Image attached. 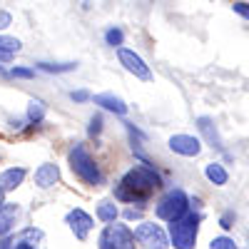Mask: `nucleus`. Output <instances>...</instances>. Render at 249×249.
I'll list each match as a JSON object with an SVG mask.
<instances>
[{
    "label": "nucleus",
    "instance_id": "nucleus-22",
    "mask_svg": "<svg viewBox=\"0 0 249 249\" xmlns=\"http://www.w3.org/2000/svg\"><path fill=\"white\" fill-rule=\"evenodd\" d=\"M210 247H212V249H237L234 239H230V237H217V239H212Z\"/></svg>",
    "mask_w": 249,
    "mask_h": 249
},
{
    "label": "nucleus",
    "instance_id": "nucleus-17",
    "mask_svg": "<svg viewBox=\"0 0 249 249\" xmlns=\"http://www.w3.org/2000/svg\"><path fill=\"white\" fill-rule=\"evenodd\" d=\"M20 50V40L18 37H8V35H0V60H10L13 53Z\"/></svg>",
    "mask_w": 249,
    "mask_h": 249
},
{
    "label": "nucleus",
    "instance_id": "nucleus-12",
    "mask_svg": "<svg viewBox=\"0 0 249 249\" xmlns=\"http://www.w3.org/2000/svg\"><path fill=\"white\" fill-rule=\"evenodd\" d=\"M25 179V170L23 167H10L0 175V190L3 192H10V190H18Z\"/></svg>",
    "mask_w": 249,
    "mask_h": 249
},
{
    "label": "nucleus",
    "instance_id": "nucleus-7",
    "mask_svg": "<svg viewBox=\"0 0 249 249\" xmlns=\"http://www.w3.org/2000/svg\"><path fill=\"white\" fill-rule=\"evenodd\" d=\"M117 60H120V65L127 70L130 75H135L137 80H144V82H150V80H152V70H150V65H144V60H142L135 50L120 48V50H117Z\"/></svg>",
    "mask_w": 249,
    "mask_h": 249
},
{
    "label": "nucleus",
    "instance_id": "nucleus-1",
    "mask_svg": "<svg viewBox=\"0 0 249 249\" xmlns=\"http://www.w3.org/2000/svg\"><path fill=\"white\" fill-rule=\"evenodd\" d=\"M160 187H162L160 175L152 167H147V164H140V167H132L120 179L117 190H115V197L120 202L142 204V202H147L155 195V190H160Z\"/></svg>",
    "mask_w": 249,
    "mask_h": 249
},
{
    "label": "nucleus",
    "instance_id": "nucleus-26",
    "mask_svg": "<svg viewBox=\"0 0 249 249\" xmlns=\"http://www.w3.org/2000/svg\"><path fill=\"white\" fill-rule=\"evenodd\" d=\"M70 97H72L75 102H85V100H90V92H88V90H72Z\"/></svg>",
    "mask_w": 249,
    "mask_h": 249
},
{
    "label": "nucleus",
    "instance_id": "nucleus-6",
    "mask_svg": "<svg viewBox=\"0 0 249 249\" xmlns=\"http://www.w3.org/2000/svg\"><path fill=\"white\" fill-rule=\"evenodd\" d=\"M135 239L144 249H167L170 247V239L164 234V230L152 222H142L140 227H135Z\"/></svg>",
    "mask_w": 249,
    "mask_h": 249
},
{
    "label": "nucleus",
    "instance_id": "nucleus-32",
    "mask_svg": "<svg viewBox=\"0 0 249 249\" xmlns=\"http://www.w3.org/2000/svg\"><path fill=\"white\" fill-rule=\"evenodd\" d=\"M15 249H33V247H28V244H15Z\"/></svg>",
    "mask_w": 249,
    "mask_h": 249
},
{
    "label": "nucleus",
    "instance_id": "nucleus-2",
    "mask_svg": "<svg viewBox=\"0 0 249 249\" xmlns=\"http://www.w3.org/2000/svg\"><path fill=\"white\" fill-rule=\"evenodd\" d=\"M68 162H70V170L90 187L102 184V172L97 167V162L92 160V155L85 150V144H75V147L68 152Z\"/></svg>",
    "mask_w": 249,
    "mask_h": 249
},
{
    "label": "nucleus",
    "instance_id": "nucleus-20",
    "mask_svg": "<svg viewBox=\"0 0 249 249\" xmlns=\"http://www.w3.org/2000/svg\"><path fill=\"white\" fill-rule=\"evenodd\" d=\"M37 68L45 70V72H70V70H75L77 65H75V62H62V65H53V62H37Z\"/></svg>",
    "mask_w": 249,
    "mask_h": 249
},
{
    "label": "nucleus",
    "instance_id": "nucleus-15",
    "mask_svg": "<svg viewBox=\"0 0 249 249\" xmlns=\"http://www.w3.org/2000/svg\"><path fill=\"white\" fill-rule=\"evenodd\" d=\"M15 244H28V247H33V249H43L45 234L40 232V230H35V227H30V230H25L23 234L15 239Z\"/></svg>",
    "mask_w": 249,
    "mask_h": 249
},
{
    "label": "nucleus",
    "instance_id": "nucleus-29",
    "mask_svg": "<svg viewBox=\"0 0 249 249\" xmlns=\"http://www.w3.org/2000/svg\"><path fill=\"white\" fill-rule=\"evenodd\" d=\"M230 219H232L230 214H224V217H222V227H224V230H230V227H232V224H230Z\"/></svg>",
    "mask_w": 249,
    "mask_h": 249
},
{
    "label": "nucleus",
    "instance_id": "nucleus-28",
    "mask_svg": "<svg viewBox=\"0 0 249 249\" xmlns=\"http://www.w3.org/2000/svg\"><path fill=\"white\" fill-rule=\"evenodd\" d=\"M10 25V15L8 13H0V28H8Z\"/></svg>",
    "mask_w": 249,
    "mask_h": 249
},
{
    "label": "nucleus",
    "instance_id": "nucleus-19",
    "mask_svg": "<svg viewBox=\"0 0 249 249\" xmlns=\"http://www.w3.org/2000/svg\"><path fill=\"white\" fill-rule=\"evenodd\" d=\"M28 117L30 122H43L45 117V105H43V100H30V105H28Z\"/></svg>",
    "mask_w": 249,
    "mask_h": 249
},
{
    "label": "nucleus",
    "instance_id": "nucleus-14",
    "mask_svg": "<svg viewBox=\"0 0 249 249\" xmlns=\"http://www.w3.org/2000/svg\"><path fill=\"white\" fill-rule=\"evenodd\" d=\"M197 127H199V132L207 137V142H210L212 147H219L222 150V137L217 135V127H214V122L210 117H199L197 120Z\"/></svg>",
    "mask_w": 249,
    "mask_h": 249
},
{
    "label": "nucleus",
    "instance_id": "nucleus-10",
    "mask_svg": "<svg viewBox=\"0 0 249 249\" xmlns=\"http://www.w3.org/2000/svg\"><path fill=\"white\" fill-rule=\"evenodd\" d=\"M57 179H60V167L53 162H45L35 170V184L40 190H50V187L57 184Z\"/></svg>",
    "mask_w": 249,
    "mask_h": 249
},
{
    "label": "nucleus",
    "instance_id": "nucleus-23",
    "mask_svg": "<svg viewBox=\"0 0 249 249\" xmlns=\"http://www.w3.org/2000/svg\"><path fill=\"white\" fill-rule=\"evenodd\" d=\"M100 130H102V117L95 115V117L90 120V135H100Z\"/></svg>",
    "mask_w": 249,
    "mask_h": 249
},
{
    "label": "nucleus",
    "instance_id": "nucleus-3",
    "mask_svg": "<svg viewBox=\"0 0 249 249\" xmlns=\"http://www.w3.org/2000/svg\"><path fill=\"white\" fill-rule=\"evenodd\" d=\"M197 232H199V214L187 212L182 219L170 224V239L175 249H195L197 244Z\"/></svg>",
    "mask_w": 249,
    "mask_h": 249
},
{
    "label": "nucleus",
    "instance_id": "nucleus-8",
    "mask_svg": "<svg viewBox=\"0 0 249 249\" xmlns=\"http://www.w3.org/2000/svg\"><path fill=\"white\" fill-rule=\"evenodd\" d=\"M65 222H68V227H70V232L75 234V239H80V242L88 239L92 224H95L92 217H90L88 212H82V210H70L68 217H65Z\"/></svg>",
    "mask_w": 249,
    "mask_h": 249
},
{
    "label": "nucleus",
    "instance_id": "nucleus-5",
    "mask_svg": "<svg viewBox=\"0 0 249 249\" xmlns=\"http://www.w3.org/2000/svg\"><path fill=\"white\" fill-rule=\"evenodd\" d=\"M97 249H135V232L124 224H107L100 232Z\"/></svg>",
    "mask_w": 249,
    "mask_h": 249
},
{
    "label": "nucleus",
    "instance_id": "nucleus-18",
    "mask_svg": "<svg viewBox=\"0 0 249 249\" xmlns=\"http://www.w3.org/2000/svg\"><path fill=\"white\" fill-rule=\"evenodd\" d=\"M97 217H100L102 222H107V224H115V219H117V207H115L112 202H102V204L97 207Z\"/></svg>",
    "mask_w": 249,
    "mask_h": 249
},
{
    "label": "nucleus",
    "instance_id": "nucleus-27",
    "mask_svg": "<svg viewBox=\"0 0 249 249\" xmlns=\"http://www.w3.org/2000/svg\"><path fill=\"white\" fill-rule=\"evenodd\" d=\"M0 249H15V237H5L0 242Z\"/></svg>",
    "mask_w": 249,
    "mask_h": 249
},
{
    "label": "nucleus",
    "instance_id": "nucleus-25",
    "mask_svg": "<svg viewBox=\"0 0 249 249\" xmlns=\"http://www.w3.org/2000/svg\"><path fill=\"white\" fill-rule=\"evenodd\" d=\"M10 75H15V77H33L35 70H30V68H13Z\"/></svg>",
    "mask_w": 249,
    "mask_h": 249
},
{
    "label": "nucleus",
    "instance_id": "nucleus-9",
    "mask_svg": "<svg viewBox=\"0 0 249 249\" xmlns=\"http://www.w3.org/2000/svg\"><path fill=\"white\" fill-rule=\"evenodd\" d=\"M167 144L172 152H177L182 157H197L202 152V142L192 135H175V137H170Z\"/></svg>",
    "mask_w": 249,
    "mask_h": 249
},
{
    "label": "nucleus",
    "instance_id": "nucleus-11",
    "mask_svg": "<svg viewBox=\"0 0 249 249\" xmlns=\"http://www.w3.org/2000/svg\"><path fill=\"white\" fill-rule=\"evenodd\" d=\"M92 100H95V105L105 107V110H110V112H115V115H124V112H127L124 100H120V97L112 95V92H100V95H95Z\"/></svg>",
    "mask_w": 249,
    "mask_h": 249
},
{
    "label": "nucleus",
    "instance_id": "nucleus-4",
    "mask_svg": "<svg viewBox=\"0 0 249 249\" xmlns=\"http://www.w3.org/2000/svg\"><path fill=\"white\" fill-rule=\"evenodd\" d=\"M187 204H190V199H187V195L182 190H170L167 195L157 202L155 212H157L160 219L172 224V222H177V219H182L187 214Z\"/></svg>",
    "mask_w": 249,
    "mask_h": 249
},
{
    "label": "nucleus",
    "instance_id": "nucleus-13",
    "mask_svg": "<svg viewBox=\"0 0 249 249\" xmlns=\"http://www.w3.org/2000/svg\"><path fill=\"white\" fill-rule=\"evenodd\" d=\"M18 214H20L18 204H3V207H0V234H8L13 230Z\"/></svg>",
    "mask_w": 249,
    "mask_h": 249
},
{
    "label": "nucleus",
    "instance_id": "nucleus-30",
    "mask_svg": "<svg viewBox=\"0 0 249 249\" xmlns=\"http://www.w3.org/2000/svg\"><path fill=\"white\" fill-rule=\"evenodd\" d=\"M124 217H127V219H135V217H140V212H137V210H127V212H124Z\"/></svg>",
    "mask_w": 249,
    "mask_h": 249
},
{
    "label": "nucleus",
    "instance_id": "nucleus-31",
    "mask_svg": "<svg viewBox=\"0 0 249 249\" xmlns=\"http://www.w3.org/2000/svg\"><path fill=\"white\" fill-rule=\"evenodd\" d=\"M3 204H5V192L0 190V207H3Z\"/></svg>",
    "mask_w": 249,
    "mask_h": 249
},
{
    "label": "nucleus",
    "instance_id": "nucleus-16",
    "mask_svg": "<svg viewBox=\"0 0 249 249\" xmlns=\"http://www.w3.org/2000/svg\"><path fill=\"white\" fill-rule=\"evenodd\" d=\"M204 175H207V179H210L212 184H217V187L227 184V179H230V175H227V170L222 167L219 162H212V164H207V167H204Z\"/></svg>",
    "mask_w": 249,
    "mask_h": 249
},
{
    "label": "nucleus",
    "instance_id": "nucleus-24",
    "mask_svg": "<svg viewBox=\"0 0 249 249\" xmlns=\"http://www.w3.org/2000/svg\"><path fill=\"white\" fill-rule=\"evenodd\" d=\"M232 10H234L237 15H242L244 20H249V5H247V3H234Z\"/></svg>",
    "mask_w": 249,
    "mask_h": 249
},
{
    "label": "nucleus",
    "instance_id": "nucleus-21",
    "mask_svg": "<svg viewBox=\"0 0 249 249\" xmlns=\"http://www.w3.org/2000/svg\"><path fill=\"white\" fill-rule=\"evenodd\" d=\"M122 30L120 28H110L107 33H105V40H107V45H112V48H117L120 50V45H122Z\"/></svg>",
    "mask_w": 249,
    "mask_h": 249
}]
</instances>
